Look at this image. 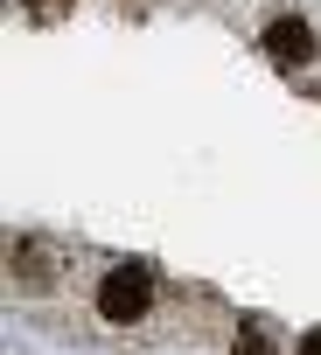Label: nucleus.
<instances>
[{
	"label": "nucleus",
	"mask_w": 321,
	"mask_h": 355,
	"mask_svg": "<svg viewBox=\"0 0 321 355\" xmlns=\"http://www.w3.org/2000/svg\"><path fill=\"white\" fill-rule=\"evenodd\" d=\"M98 306H105V320H140V313H147V272H140V265H119V272L98 286Z\"/></svg>",
	"instance_id": "f257e3e1"
},
{
	"label": "nucleus",
	"mask_w": 321,
	"mask_h": 355,
	"mask_svg": "<svg viewBox=\"0 0 321 355\" xmlns=\"http://www.w3.org/2000/svg\"><path fill=\"white\" fill-rule=\"evenodd\" d=\"M265 49H272L279 63H307V56H314V35H307V21H293V15H279V21L265 28Z\"/></svg>",
	"instance_id": "f03ea898"
},
{
	"label": "nucleus",
	"mask_w": 321,
	"mask_h": 355,
	"mask_svg": "<svg viewBox=\"0 0 321 355\" xmlns=\"http://www.w3.org/2000/svg\"><path fill=\"white\" fill-rule=\"evenodd\" d=\"M245 355H265V341H258V327H245Z\"/></svg>",
	"instance_id": "7ed1b4c3"
},
{
	"label": "nucleus",
	"mask_w": 321,
	"mask_h": 355,
	"mask_svg": "<svg viewBox=\"0 0 321 355\" xmlns=\"http://www.w3.org/2000/svg\"><path fill=\"white\" fill-rule=\"evenodd\" d=\"M300 355H321V327H314V334H307V341H300Z\"/></svg>",
	"instance_id": "20e7f679"
}]
</instances>
